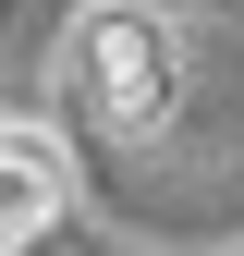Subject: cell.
<instances>
[{
  "instance_id": "1",
  "label": "cell",
  "mask_w": 244,
  "mask_h": 256,
  "mask_svg": "<svg viewBox=\"0 0 244 256\" xmlns=\"http://www.w3.org/2000/svg\"><path fill=\"white\" fill-rule=\"evenodd\" d=\"M61 98L86 122H110V134H159L171 122V37L146 0H98V12L74 24V49H61Z\"/></svg>"
},
{
  "instance_id": "2",
  "label": "cell",
  "mask_w": 244,
  "mask_h": 256,
  "mask_svg": "<svg viewBox=\"0 0 244 256\" xmlns=\"http://www.w3.org/2000/svg\"><path fill=\"white\" fill-rule=\"evenodd\" d=\"M61 208H74V134H49L37 110H0V256H24Z\"/></svg>"
}]
</instances>
